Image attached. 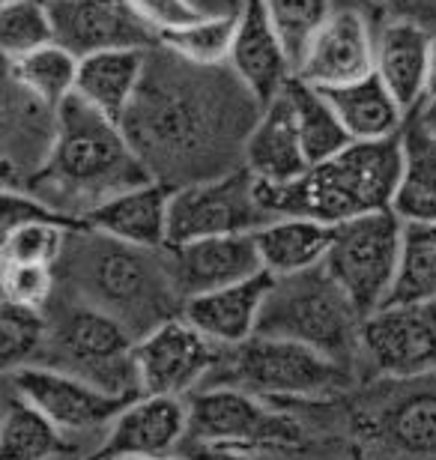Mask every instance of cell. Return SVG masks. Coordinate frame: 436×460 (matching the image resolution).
<instances>
[{
    "label": "cell",
    "mask_w": 436,
    "mask_h": 460,
    "mask_svg": "<svg viewBox=\"0 0 436 460\" xmlns=\"http://www.w3.org/2000/svg\"><path fill=\"white\" fill-rule=\"evenodd\" d=\"M263 105L227 66H191L171 51L153 54L144 84L129 108V141L165 186H185L234 171Z\"/></svg>",
    "instance_id": "obj_1"
},
{
    "label": "cell",
    "mask_w": 436,
    "mask_h": 460,
    "mask_svg": "<svg viewBox=\"0 0 436 460\" xmlns=\"http://www.w3.org/2000/svg\"><path fill=\"white\" fill-rule=\"evenodd\" d=\"M144 182H153V173L129 141L123 123L72 96L60 105L49 162L22 189L42 198L58 213L85 222V216L108 198Z\"/></svg>",
    "instance_id": "obj_2"
},
{
    "label": "cell",
    "mask_w": 436,
    "mask_h": 460,
    "mask_svg": "<svg viewBox=\"0 0 436 460\" xmlns=\"http://www.w3.org/2000/svg\"><path fill=\"white\" fill-rule=\"evenodd\" d=\"M401 177V135L386 141H352L344 153L311 164L284 186L257 182V195L275 218L299 216L323 225H344L377 209H392Z\"/></svg>",
    "instance_id": "obj_3"
},
{
    "label": "cell",
    "mask_w": 436,
    "mask_h": 460,
    "mask_svg": "<svg viewBox=\"0 0 436 460\" xmlns=\"http://www.w3.org/2000/svg\"><path fill=\"white\" fill-rule=\"evenodd\" d=\"M76 272L90 305L114 314L129 326V332L144 326L147 335L165 320L176 317L174 302H182L171 281L165 248L150 252L85 227Z\"/></svg>",
    "instance_id": "obj_4"
},
{
    "label": "cell",
    "mask_w": 436,
    "mask_h": 460,
    "mask_svg": "<svg viewBox=\"0 0 436 460\" xmlns=\"http://www.w3.org/2000/svg\"><path fill=\"white\" fill-rule=\"evenodd\" d=\"M361 317L332 275L317 266L311 272L275 279L266 296L257 335L290 338L341 362L359 347Z\"/></svg>",
    "instance_id": "obj_5"
},
{
    "label": "cell",
    "mask_w": 436,
    "mask_h": 460,
    "mask_svg": "<svg viewBox=\"0 0 436 460\" xmlns=\"http://www.w3.org/2000/svg\"><path fill=\"white\" fill-rule=\"evenodd\" d=\"M218 385H236L257 398L326 401L344 385V371L335 358L308 344L254 335L234 347Z\"/></svg>",
    "instance_id": "obj_6"
},
{
    "label": "cell",
    "mask_w": 436,
    "mask_h": 460,
    "mask_svg": "<svg viewBox=\"0 0 436 460\" xmlns=\"http://www.w3.org/2000/svg\"><path fill=\"white\" fill-rule=\"evenodd\" d=\"M404 245V222L392 209H377L344 225H335L323 270L344 290L361 317L388 302L397 279Z\"/></svg>",
    "instance_id": "obj_7"
},
{
    "label": "cell",
    "mask_w": 436,
    "mask_h": 460,
    "mask_svg": "<svg viewBox=\"0 0 436 460\" xmlns=\"http://www.w3.org/2000/svg\"><path fill=\"white\" fill-rule=\"evenodd\" d=\"M272 218L275 216L257 195L254 173L248 168H234L221 177L185 182L171 191L168 245L194 243L207 236L257 234Z\"/></svg>",
    "instance_id": "obj_8"
},
{
    "label": "cell",
    "mask_w": 436,
    "mask_h": 460,
    "mask_svg": "<svg viewBox=\"0 0 436 460\" xmlns=\"http://www.w3.org/2000/svg\"><path fill=\"white\" fill-rule=\"evenodd\" d=\"M54 347L67 362L63 371L78 374L120 398H138L135 338L126 323L96 305L72 308L54 329Z\"/></svg>",
    "instance_id": "obj_9"
},
{
    "label": "cell",
    "mask_w": 436,
    "mask_h": 460,
    "mask_svg": "<svg viewBox=\"0 0 436 460\" xmlns=\"http://www.w3.org/2000/svg\"><path fill=\"white\" fill-rule=\"evenodd\" d=\"M189 437L209 448H263L293 446L302 439L299 425L263 398L236 389V385H212L194 392L189 401Z\"/></svg>",
    "instance_id": "obj_10"
},
{
    "label": "cell",
    "mask_w": 436,
    "mask_h": 460,
    "mask_svg": "<svg viewBox=\"0 0 436 460\" xmlns=\"http://www.w3.org/2000/svg\"><path fill=\"white\" fill-rule=\"evenodd\" d=\"M221 349L182 314L165 320L135 341L141 394L185 398L221 365Z\"/></svg>",
    "instance_id": "obj_11"
},
{
    "label": "cell",
    "mask_w": 436,
    "mask_h": 460,
    "mask_svg": "<svg viewBox=\"0 0 436 460\" xmlns=\"http://www.w3.org/2000/svg\"><path fill=\"white\" fill-rule=\"evenodd\" d=\"M9 385L42 416H49L63 434H85V430L111 425L129 403V398L99 389L96 383L63 367L22 365L9 371Z\"/></svg>",
    "instance_id": "obj_12"
},
{
    "label": "cell",
    "mask_w": 436,
    "mask_h": 460,
    "mask_svg": "<svg viewBox=\"0 0 436 460\" xmlns=\"http://www.w3.org/2000/svg\"><path fill=\"white\" fill-rule=\"evenodd\" d=\"M359 347L383 376L436 371V305H383L361 320Z\"/></svg>",
    "instance_id": "obj_13"
},
{
    "label": "cell",
    "mask_w": 436,
    "mask_h": 460,
    "mask_svg": "<svg viewBox=\"0 0 436 460\" xmlns=\"http://www.w3.org/2000/svg\"><path fill=\"white\" fill-rule=\"evenodd\" d=\"M377 33L359 9H335L329 22L314 33L296 78L317 90H335L374 75Z\"/></svg>",
    "instance_id": "obj_14"
},
{
    "label": "cell",
    "mask_w": 436,
    "mask_h": 460,
    "mask_svg": "<svg viewBox=\"0 0 436 460\" xmlns=\"http://www.w3.org/2000/svg\"><path fill=\"white\" fill-rule=\"evenodd\" d=\"M165 261H168L171 281L182 305L194 296H203V293L221 290L227 284H239L266 272L254 234L207 236L194 239V243L168 245Z\"/></svg>",
    "instance_id": "obj_15"
},
{
    "label": "cell",
    "mask_w": 436,
    "mask_h": 460,
    "mask_svg": "<svg viewBox=\"0 0 436 460\" xmlns=\"http://www.w3.org/2000/svg\"><path fill=\"white\" fill-rule=\"evenodd\" d=\"M189 437V401L168 394H138L108 425L96 460L168 457Z\"/></svg>",
    "instance_id": "obj_16"
},
{
    "label": "cell",
    "mask_w": 436,
    "mask_h": 460,
    "mask_svg": "<svg viewBox=\"0 0 436 460\" xmlns=\"http://www.w3.org/2000/svg\"><path fill=\"white\" fill-rule=\"evenodd\" d=\"M227 69L243 81L257 102L266 105L296 78V66L278 36L263 0H243L236 15V40Z\"/></svg>",
    "instance_id": "obj_17"
},
{
    "label": "cell",
    "mask_w": 436,
    "mask_h": 460,
    "mask_svg": "<svg viewBox=\"0 0 436 460\" xmlns=\"http://www.w3.org/2000/svg\"><path fill=\"white\" fill-rule=\"evenodd\" d=\"M58 42L72 54L108 51V49H150L153 36L138 22L129 0H51Z\"/></svg>",
    "instance_id": "obj_18"
},
{
    "label": "cell",
    "mask_w": 436,
    "mask_h": 460,
    "mask_svg": "<svg viewBox=\"0 0 436 460\" xmlns=\"http://www.w3.org/2000/svg\"><path fill=\"white\" fill-rule=\"evenodd\" d=\"M431 45L433 31L410 18H388L377 31L374 72L406 114L419 111L431 93Z\"/></svg>",
    "instance_id": "obj_19"
},
{
    "label": "cell",
    "mask_w": 436,
    "mask_h": 460,
    "mask_svg": "<svg viewBox=\"0 0 436 460\" xmlns=\"http://www.w3.org/2000/svg\"><path fill=\"white\" fill-rule=\"evenodd\" d=\"M243 168L252 171L254 180L266 182V186H284V182L299 180L311 168L287 87L272 102L263 105L261 117H257V123L248 132Z\"/></svg>",
    "instance_id": "obj_20"
},
{
    "label": "cell",
    "mask_w": 436,
    "mask_h": 460,
    "mask_svg": "<svg viewBox=\"0 0 436 460\" xmlns=\"http://www.w3.org/2000/svg\"><path fill=\"white\" fill-rule=\"evenodd\" d=\"M171 191L174 189L159 180L126 189L87 213L85 227L117 239V243L162 252L168 245Z\"/></svg>",
    "instance_id": "obj_21"
},
{
    "label": "cell",
    "mask_w": 436,
    "mask_h": 460,
    "mask_svg": "<svg viewBox=\"0 0 436 460\" xmlns=\"http://www.w3.org/2000/svg\"><path fill=\"white\" fill-rule=\"evenodd\" d=\"M275 284V275L261 272L239 284H227L221 290L203 293L182 305V317L212 338L218 347H239L261 329V314L266 296Z\"/></svg>",
    "instance_id": "obj_22"
},
{
    "label": "cell",
    "mask_w": 436,
    "mask_h": 460,
    "mask_svg": "<svg viewBox=\"0 0 436 460\" xmlns=\"http://www.w3.org/2000/svg\"><path fill=\"white\" fill-rule=\"evenodd\" d=\"M60 108H54L33 93H27L22 84H15L6 75V96H4V150H6V180L13 173H22L27 182L33 173L42 171L49 162V153L58 137Z\"/></svg>",
    "instance_id": "obj_23"
},
{
    "label": "cell",
    "mask_w": 436,
    "mask_h": 460,
    "mask_svg": "<svg viewBox=\"0 0 436 460\" xmlns=\"http://www.w3.org/2000/svg\"><path fill=\"white\" fill-rule=\"evenodd\" d=\"M150 49H108L81 58L76 96L99 114L123 123L144 84Z\"/></svg>",
    "instance_id": "obj_24"
},
{
    "label": "cell",
    "mask_w": 436,
    "mask_h": 460,
    "mask_svg": "<svg viewBox=\"0 0 436 460\" xmlns=\"http://www.w3.org/2000/svg\"><path fill=\"white\" fill-rule=\"evenodd\" d=\"M392 213L404 225L436 222V135L415 114L401 128V177Z\"/></svg>",
    "instance_id": "obj_25"
},
{
    "label": "cell",
    "mask_w": 436,
    "mask_h": 460,
    "mask_svg": "<svg viewBox=\"0 0 436 460\" xmlns=\"http://www.w3.org/2000/svg\"><path fill=\"white\" fill-rule=\"evenodd\" d=\"M332 236H335L332 225L299 216H281L257 230L254 243L261 252L263 270L275 279H287V275L311 272L326 263Z\"/></svg>",
    "instance_id": "obj_26"
},
{
    "label": "cell",
    "mask_w": 436,
    "mask_h": 460,
    "mask_svg": "<svg viewBox=\"0 0 436 460\" xmlns=\"http://www.w3.org/2000/svg\"><path fill=\"white\" fill-rule=\"evenodd\" d=\"M329 96L332 108H335L338 119L344 123L347 135L352 141H386V137L401 135L406 126L404 105L392 96L383 81L374 75L352 81V84L323 90Z\"/></svg>",
    "instance_id": "obj_27"
},
{
    "label": "cell",
    "mask_w": 436,
    "mask_h": 460,
    "mask_svg": "<svg viewBox=\"0 0 436 460\" xmlns=\"http://www.w3.org/2000/svg\"><path fill=\"white\" fill-rule=\"evenodd\" d=\"M67 434L22 394H9L0 425V460H58Z\"/></svg>",
    "instance_id": "obj_28"
},
{
    "label": "cell",
    "mask_w": 436,
    "mask_h": 460,
    "mask_svg": "<svg viewBox=\"0 0 436 460\" xmlns=\"http://www.w3.org/2000/svg\"><path fill=\"white\" fill-rule=\"evenodd\" d=\"M78 66H81L78 54H72L67 45L51 42L33 54L9 60L6 75L13 78L15 84H22L27 93H33L36 99H42V102L60 108L63 102H69V99L76 96Z\"/></svg>",
    "instance_id": "obj_29"
},
{
    "label": "cell",
    "mask_w": 436,
    "mask_h": 460,
    "mask_svg": "<svg viewBox=\"0 0 436 460\" xmlns=\"http://www.w3.org/2000/svg\"><path fill=\"white\" fill-rule=\"evenodd\" d=\"M287 93L293 99L296 123H299V135H302L305 153H308L311 164L326 162L332 155L344 153L352 144V137L347 135L344 123L338 119L335 108H332L329 96L323 93V90L293 78L290 84H287Z\"/></svg>",
    "instance_id": "obj_30"
},
{
    "label": "cell",
    "mask_w": 436,
    "mask_h": 460,
    "mask_svg": "<svg viewBox=\"0 0 436 460\" xmlns=\"http://www.w3.org/2000/svg\"><path fill=\"white\" fill-rule=\"evenodd\" d=\"M386 305H436V222L404 225L401 263Z\"/></svg>",
    "instance_id": "obj_31"
},
{
    "label": "cell",
    "mask_w": 436,
    "mask_h": 460,
    "mask_svg": "<svg viewBox=\"0 0 436 460\" xmlns=\"http://www.w3.org/2000/svg\"><path fill=\"white\" fill-rule=\"evenodd\" d=\"M234 40H236V15L207 13L200 22L162 36L159 45L165 51H171L174 58L191 63V66L218 69L227 66L230 51H234Z\"/></svg>",
    "instance_id": "obj_32"
},
{
    "label": "cell",
    "mask_w": 436,
    "mask_h": 460,
    "mask_svg": "<svg viewBox=\"0 0 436 460\" xmlns=\"http://www.w3.org/2000/svg\"><path fill=\"white\" fill-rule=\"evenodd\" d=\"M58 42L49 0H4L0 9V49L4 58L18 60L45 45Z\"/></svg>",
    "instance_id": "obj_33"
},
{
    "label": "cell",
    "mask_w": 436,
    "mask_h": 460,
    "mask_svg": "<svg viewBox=\"0 0 436 460\" xmlns=\"http://www.w3.org/2000/svg\"><path fill=\"white\" fill-rule=\"evenodd\" d=\"M266 13L272 18L278 36L287 45L293 66H299L305 58L314 33L329 22V15L335 13L332 0H263Z\"/></svg>",
    "instance_id": "obj_34"
},
{
    "label": "cell",
    "mask_w": 436,
    "mask_h": 460,
    "mask_svg": "<svg viewBox=\"0 0 436 460\" xmlns=\"http://www.w3.org/2000/svg\"><path fill=\"white\" fill-rule=\"evenodd\" d=\"M386 437L406 455H436V392L397 403L386 416Z\"/></svg>",
    "instance_id": "obj_35"
},
{
    "label": "cell",
    "mask_w": 436,
    "mask_h": 460,
    "mask_svg": "<svg viewBox=\"0 0 436 460\" xmlns=\"http://www.w3.org/2000/svg\"><path fill=\"white\" fill-rule=\"evenodd\" d=\"M85 225H60V222H33L13 227L4 234V263H42L58 266L67 252L69 234Z\"/></svg>",
    "instance_id": "obj_36"
},
{
    "label": "cell",
    "mask_w": 436,
    "mask_h": 460,
    "mask_svg": "<svg viewBox=\"0 0 436 460\" xmlns=\"http://www.w3.org/2000/svg\"><path fill=\"white\" fill-rule=\"evenodd\" d=\"M45 338H49V320L42 311L4 302L0 308V356H4L6 374L27 365V358L45 344Z\"/></svg>",
    "instance_id": "obj_37"
},
{
    "label": "cell",
    "mask_w": 436,
    "mask_h": 460,
    "mask_svg": "<svg viewBox=\"0 0 436 460\" xmlns=\"http://www.w3.org/2000/svg\"><path fill=\"white\" fill-rule=\"evenodd\" d=\"M54 266L42 263H4L0 288H4V302L45 311L54 296Z\"/></svg>",
    "instance_id": "obj_38"
},
{
    "label": "cell",
    "mask_w": 436,
    "mask_h": 460,
    "mask_svg": "<svg viewBox=\"0 0 436 460\" xmlns=\"http://www.w3.org/2000/svg\"><path fill=\"white\" fill-rule=\"evenodd\" d=\"M129 6L138 15V22L159 40L207 15L194 0H129Z\"/></svg>",
    "instance_id": "obj_39"
},
{
    "label": "cell",
    "mask_w": 436,
    "mask_h": 460,
    "mask_svg": "<svg viewBox=\"0 0 436 460\" xmlns=\"http://www.w3.org/2000/svg\"><path fill=\"white\" fill-rule=\"evenodd\" d=\"M0 216H4V234L13 227L33 225V222H60V225H85L76 218L58 213L51 204H45L42 198L31 195L27 189L4 186V200H0Z\"/></svg>",
    "instance_id": "obj_40"
},
{
    "label": "cell",
    "mask_w": 436,
    "mask_h": 460,
    "mask_svg": "<svg viewBox=\"0 0 436 460\" xmlns=\"http://www.w3.org/2000/svg\"><path fill=\"white\" fill-rule=\"evenodd\" d=\"M386 9H392V18H410L419 24H436V0H379Z\"/></svg>",
    "instance_id": "obj_41"
},
{
    "label": "cell",
    "mask_w": 436,
    "mask_h": 460,
    "mask_svg": "<svg viewBox=\"0 0 436 460\" xmlns=\"http://www.w3.org/2000/svg\"><path fill=\"white\" fill-rule=\"evenodd\" d=\"M415 117H419L422 119V123L424 126H428L431 128V132L436 135V96H431L428 99V102H424L422 108H419V111H413Z\"/></svg>",
    "instance_id": "obj_42"
},
{
    "label": "cell",
    "mask_w": 436,
    "mask_h": 460,
    "mask_svg": "<svg viewBox=\"0 0 436 460\" xmlns=\"http://www.w3.org/2000/svg\"><path fill=\"white\" fill-rule=\"evenodd\" d=\"M209 460H263V457H254L248 452H239V448H212V457Z\"/></svg>",
    "instance_id": "obj_43"
},
{
    "label": "cell",
    "mask_w": 436,
    "mask_h": 460,
    "mask_svg": "<svg viewBox=\"0 0 436 460\" xmlns=\"http://www.w3.org/2000/svg\"><path fill=\"white\" fill-rule=\"evenodd\" d=\"M436 96V31H433V45H431V93L428 99Z\"/></svg>",
    "instance_id": "obj_44"
},
{
    "label": "cell",
    "mask_w": 436,
    "mask_h": 460,
    "mask_svg": "<svg viewBox=\"0 0 436 460\" xmlns=\"http://www.w3.org/2000/svg\"><path fill=\"white\" fill-rule=\"evenodd\" d=\"M150 460H182V457H174V455H168V457H150Z\"/></svg>",
    "instance_id": "obj_45"
},
{
    "label": "cell",
    "mask_w": 436,
    "mask_h": 460,
    "mask_svg": "<svg viewBox=\"0 0 436 460\" xmlns=\"http://www.w3.org/2000/svg\"><path fill=\"white\" fill-rule=\"evenodd\" d=\"M49 4H51V0H49Z\"/></svg>",
    "instance_id": "obj_46"
}]
</instances>
